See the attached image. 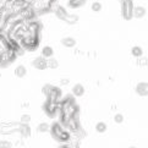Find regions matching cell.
I'll return each instance as SVG.
<instances>
[{"instance_id": "obj_1", "label": "cell", "mask_w": 148, "mask_h": 148, "mask_svg": "<svg viewBox=\"0 0 148 148\" xmlns=\"http://www.w3.org/2000/svg\"><path fill=\"white\" fill-rule=\"evenodd\" d=\"M50 132H51L53 138L56 140L58 142H67L70 140V134L62 129L59 123H54L51 125Z\"/></svg>"}, {"instance_id": "obj_2", "label": "cell", "mask_w": 148, "mask_h": 148, "mask_svg": "<svg viewBox=\"0 0 148 148\" xmlns=\"http://www.w3.org/2000/svg\"><path fill=\"white\" fill-rule=\"evenodd\" d=\"M15 59V54L11 49H6L3 53H0V66L5 67L6 65H9L10 62H12Z\"/></svg>"}, {"instance_id": "obj_3", "label": "cell", "mask_w": 148, "mask_h": 148, "mask_svg": "<svg viewBox=\"0 0 148 148\" xmlns=\"http://www.w3.org/2000/svg\"><path fill=\"white\" fill-rule=\"evenodd\" d=\"M32 66L34 69H37V70H45L47 67V59L43 56H38L36 58V59L32 61Z\"/></svg>"}, {"instance_id": "obj_4", "label": "cell", "mask_w": 148, "mask_h": 148, "mask_svg": "<svg viewBox=\"0 0 148 148\" xmlns=\"http://www.w3.org/2000/svg\"><path fill=\"white\" fill-rule=\"evenodd\" d=\"M123 12H124V17L126 20H130L131 17H134V16H132V12H134V6H132V3L129 1V0H126L125 4H124Z\"/></svg>"}, {"instance_id": "obj_5", "label": "cell", "mask_w": 148, "mask_h": 148, "mask_svg": "<svg viewBox=\"0 0 148 148\" xmlns=\"http://www.w3.org/2000/svg\"><path fill=\"white\" fill-rule=\"evenodd\" d=\"M44 110L49 116H54L55 113H56V103L50 102V100H47V103L44 105Z\"/></svg>"}, {"instance_id": "obj_6", "label": "cell", "mask_w": 148, "mask_h": 148, "mask_svg": "<svg viewBox=\"0 0 148 148\" xmlns=\"http://www.w3.org/2000/svg\"><path fill=\"white\" fill-rule=\"evenodd\" d=\"M136 92L140 94V96H148V83H138L136 87Z\"/></svg>"}, {"instance_id": "obj_7", "label": "cell", "mask_w": 148, "mask_h": 148, "mask_svg": "<svg viewBox=\"0 0 148 148\" xmlns=\"http://www.w3.org/2000/svg\"><path fill=\"white\" fill-rule=\"evenodd\" d=\"M72 94L75 97H82L84 94V87L82 86L81 83H77L72 87Z\"/></svg>"}, {"instance_id": "obj_8", "label": "cell", "mask_w": 148, "mask_h": 148, "mask_svg": "<svg viewBox=\"0 0 148 148\" xmlns=\"http://www.w3.org/2000/svg\"><path fill=\"white\" fill-rule=\"evenodd\" d=\"M61 44L66 48H73L76 45V39L72 38V37H65V38L61 39Z\"/></svg>"}, {"instance_id": "obj_9", "label": "cell", "mask_w": 148, "mask_h": 148, "mask_svg": "<svg viewBox=\"0 0 148 148\" xmlns=\"http://www.w3.org/2000/svg\"><path fill=\"white\" fill-rule=\"evenodd\" d=\"M145 15H146V9L145 8H142V6L134 8L132 16H135L136 18H142V17H145Z\"/></svg>"}, {"instance_id": "obj_10", "label": "cell", "mask_w": 148, "mask_h": 148, "mask_svg": "<svg viewBox=\"0 0 148 148\" xmlns=\"http://www.w3.org/2000/svg\"><path fill=\"white\" fill-rule=\"evenodd\" d=\"M15 75H16L18 78H23L26 75H27V69H26L23 65H18L16 69H15Z\"/></svg>"}, {"instance_id": "obj_11", "label": "cell", "mask_w": 148, "mask_h": 148, "mask_svg": "<svg viewBox=\"0 0 148 148\" xmlns=\"http://www.w3.org/2000/svg\"><path fill=\"white\" fill-rule=\"evenodd\" d=\"M54 55V50H53L51 47L47 45V47H43V49H42V56L45 58V59H49Z\"/></svg>"}, {"instance_id": "obj_12", "label": "cell", "mask_w": 148, "mask_h": 148, "mask_svg": "<svg viewBox=\"0 0 148 148\" xmlns=\"http://www.w3.org/2000/svg\"><path fill=\"white\" fill-rule=\"evenodd\" d=\"M47 66L49 69H58L59 67V61H58L55 58H49V59H47Z\"/></svg>"}, {"instance_id": "obj_13", "label": "cell", "mask_w": 148, "mask_h": 148, "mask_svg": "<svg viewBox=\"0 0 148 148\" xmlns=\"http://www.w3.org/2000/svg\"><path fill=\"white\" fill-rule=\"evenodd\" d=\"M131 53H132V55L136 56V58H141L142 55H143V50H142L141 47H134Z\"/></svg>"}, {"instance_id": "obj_14", "label": "cell", "mask_w": 148, "mask_h": 148, "mask_svg": "<svg viewBox=\"0 0 148 148\" xmlns=\"http://www.w3.org/2000/svg\"><path fill=\"white\" fill-rule=\"evenodd\" d=\"M86 3V0H70V6L71 8H81Z\"/></svg>"}, {"instance_id": "obj_15", "label": "cell", "mask_w": 148, "mask_h": 148, "mask_svg": "<svg viewBox=\"0 0 148 148\" xmlns=\"http://www.w3.org/2000/svg\"><path fill=\"white\" fill-rule=\"evenodd\" d=\"M96 130H97V132H99V134H103V132L107 131V125L104 123H98L96 125Z\"/></svg>"}, {"instance_id": "obj_16", "label": "cell", "mask_w": 148, "mask_h": 148, "mask_svg": "<svg viewBox=\"0 0 148 148\" xmlns=\"http://www.w3.org/2000/svg\"><path fill=\"white\" fill-rule=\"evenodd\" d=\"M37 131H38V132H47V131H49V125L45 124V123H42L38 127H37Z\"/></svg>"}, {"instance_id": "obj_17", "label": "cell", "mask_w": 148, "mask_h": 148, "mask_svg": "<svg viewBox=\"0 0 148 148\" xmlns=\"http://www.w3.org/2000/svg\"><path fill=\"white\" fill-rule=\"evenodd\" d=\"M92 10L93 11H96V12L100 11V10H102V4H100L99 1H94L92 4Z\"/></svg>"}, {"instance_id": "obj_18", "label": "cell", "mask_w": 148, "mask_h": 148, "mask_svg": "<svg viewBox=\"0 0 148 148\" xmlns=\"http://www.w3.org/2000/svg\"><path fill=\"white\" fill-rule=\"evenodd\" d=\"M29 121H31V116L27 115V114H25L21 116V124H29Z\"/></svg>"}, {"instance_id": "obj_19", "label": "cell", "mask_w": 148, "mask_h": 148, "mask_svg": "<svg viewBox=\"0 0 148 148\" xmlns=\"http://www.w3.org/2000/svg\"><path fill=\"white\" fill-rule=\"evenodd\" d=\"M12 145L9 141H0V148H11Z\"/></svg>"}, {"instance_id": "obj_20", "label": "cell", "mask_w": 148, "mask_h": 148, "mask_svg": "<svg viewBox=\"0 0 148 148\" xmlns=\"http://www.w3.org/2000/svg\"><path fill=\"white\" fill-rule=\"evenodd\" d=\"M114 120H115V123H118V124H121L124 121V115H121V114H116L114 116Z\"/></svg>"}, {"instance_id": "obj_21", "label": "cell", "mask_w": 148, "mask_h": 148, "mask_svg": "<svg viewBox=\"0 0 148 148\" xmlns=\"http://www.w3.org/2000/svg\"><path fill=\"white\" fill-rule=\"evenodd\" d=\"M51 87H53V86H50V84H45V86L43 87V89H42V92H43L44 96H48V93L50 92Z\"/></svg>"}, {"instance_id": "obj_22", "label": "cell", "mask_w": 148, "mask_h": 148, "mask_svg": "<svg viewBox=\"0 0 148 148\" xmlns=\"http://www.w3.org/2000/svg\"><path fill=\"white\" fill-rule=\"evenodd\" d=\"M140 65H148V59L147 58H143V56L140 58Z\"/></svg>"}, {"instance_id": "obj_23", "label": "cell", "mask_w": 148, "mask_h": 148, "mask_svg": "<svg viewBox=\"0 0 148 148\" xmlns=\"http://www.w3.org/2000/svg\"><path fill=\"white\" fill-rule=\"evenodd\" d=\"M69 82H70V80H69V78H62V80L60 81L61 84H67Z\"/></svg>"}, {"instance_id": "obj_24", "label": "cell", "mask_w": 148, "mask_h": 148, "mask_svg": "<svg viewBox=\"0 0 148 148\" xmlns=\"http://www.w3.org/2000/svg\"><path fill=\"white\" fill-rule=\"evenodd\" d=\"M59 148H71V147L67 145H61V146H59Z\"/></svg>"}, {"instance_id": "obj_25", "label": "cell", "mask_w": 148, "mask_h": 148, "mask_svg": "<svg viewBox=\"0 0 148 148\" xmlns=\"http://www.w3.org/2000/svg\"><path fill=\"white\" fill-rule=\"evenodd\" d=\"M130 148H135V147H130Z\"/></svg>"}]
</instances>
